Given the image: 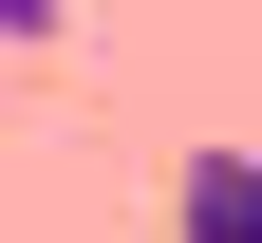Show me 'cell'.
Masks as SVG:
<instances>
[{"label":"cell","instance_id":"1","mask_svg":"<svg viewBox=\"0 0 262 243\" xmlns=\"http://www.w3.org/2000/svg\"><path fill=\"white\" fill-rule=\"evenodd\" d=\"M169 243H262V150H187L169 168Z\"/></svg>","mask_w":262,"mask_h":243}]
</instances>
